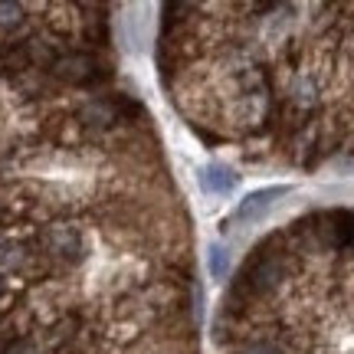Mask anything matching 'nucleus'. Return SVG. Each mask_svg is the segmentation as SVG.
<instances>
[{
    "instance_id": "1",
    "label": "nucleus",
    "mask_w": 354,
    "mask_h": 354,
    "mask_svg": "<svg viewBox=\"0 0 354 354\" xmlns=\"http://www.w3.org/2000/svg\"><path fill=\"white\" fill-rule=\"evenodd\" d=\"M0 354H201L194 220L109 3H0Z\"/></svg>"
},
{
    "instance_id": "2",
    "label": "nucleus",
    "mask_w": 354,
    "mask_h": 354,
    "mask_svg": "<svg viewBox=\"0 0 354 354\" xmlns=\"http://www.w3.org/2000/svg\"><path fill=\"white\" fill-rule=\"evenodd\" d=\"M154 63L207 148L302 174L354 167V3H165Z\"/></svg>"
},
{
    "instance_id": "3",
    "label": "nucleus",
    "mask_w": 354,
    "mask_h": 354,
    "mask_svg": "<svg viewBox=\"0 0 354 354\" xmlns=\"http://www.w3.org/2000/svg\"><path fill=\"white\" fill-rule=\"evenodd\" d=\"M214 354H354V207L269 230L230 276Z\"/></svg>"
},
{
    "instance_id": "4",
    "label": "nucleus",
    "mask_w": 354,
    "mask_h": 354,
    "mask_svg": "<svg viewBox=\"0 0 354 354\" xmlns=\"http://www.w3.org/2000/svg\"><path fill=\"white\" fill-rule=\"evenodd\" d=\"M279 194H282V190H259V194H253V197H246V201H243V207L240 210H236V216H233V223H246V220H253V216H259V210H263V207H269V201H272V197H279Z\"/></svg>"
},
{
    "instance_id": "5",
    "label": "nucleus",
    "mask_w": 354,
    "mask_h": 354,
    "mask_svg": "<svg viewBox=\"0 0 354 354\" xmlns=\"http://www.w3.org/2000/svg\"><path fill=\"white\" fill-rule=\"evenodd\" d=\"M203 180H207V187L210 190H230L233 184H236V177L230 174L227 167H210V171L203 174Z\"/></svg>"
}]
</instances>
